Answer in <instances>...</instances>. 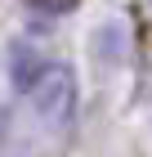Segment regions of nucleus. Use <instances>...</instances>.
Returning a JSON list of instances; mask_svg holds the SVG:
<instances>
[{
    "label": "nucleus",
    "instance_id": "nucleus-1",
    "mask_svg": "<svg viewBox=\"0 0 152 157\" xmlns=\"http://www.w3.org/2000/svg\"><path fill=\"white\" fill-rule=\"evenodd\" d=\"M13 90L36 108V117H45L49 126L58 121H72L76 112V81L63 63L45 59L40 49L18 45L13 49Z\"/></svg>",
    "mask_w": 152,
    "mask_h": 157
},
{
    "label": "nucleus",
    "instance_id": "nucleus-2",
    "mask_svg": "<svg viewBox=\"0 0 152 157\" xmlns=\"http://www.w3.org/2000/svg\"><path fill=\"white\" fill-rule=\"evenodd\" d=\"M27 5H36V9H45V13H67V9H76L81 0H27Z\"/></svg>",
    "mask_w": 152,
    "mask_h": 157
}]
</instances>
